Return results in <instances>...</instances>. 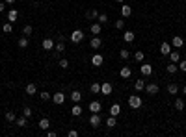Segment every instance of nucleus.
Masks as SVG:
<instances>
[{"instance_id":"1","label":"nucleus","mask_w":186,"mask_h":137,"mask_svg":"<svg viewBox=\"0 0 186 137\" xmlns=\"http://www.w3.org/2000/svg\"><path fill=\"white\" fill-rule=\"evenodd\" d=\"M142 104H143V102H142L140 94H130V97H128V106L132 107V109H140Z\"/></svg>"},{"instance_id":"2","label":"nucleus","mask_w":186,"mask_h":137,"mask_svg":"<svg viewBox=\"0 0 186 137\" xmlns=\"http://www.w3.org/2000/svg\"><path fill=\"white\" fill-rule=\"evenodd\" d=\"M69 39H71L73 43H80V41L84 39V32H82V30H74L71 35H69Z\"/></svg>"},{"instance_id":"3","label":"nucleus","mask_w":186,"mask_h":137,"mask_svg":"<svg viewBox=\"0 0 186 137\" xmlns=\"http://www.w3.org/2000/svg\"><path fill=\"white\" fill-rule=\"evenodd\" d=\"M89 46H91L93 50H99L101 46H102V39H101L99 35H93V37H91V41H89Z\"/></svg>"},{"instance_id":"4","label":"nucleus","mask_w":186,"mask_h":137,"mask_svg":"<svg viewBox=\"0 0 186 137\" xmlns=\"http://www.w3.org/2000/svg\"><path fill=\"white\" fill-rule=\"evenodd\" d=\"M52 102H54V104H58V106H61V104L65 102V94L61 93V91L54 93V94H52Z\"/></svg>"},{"instance_id":"5","label":"nucleus","mask_w":186,"mask_h":137,"mask_svg":"<svg viewBox=\"0 0 186 137\" xmlns=\"http://www.w3.org/2000/svg\"><path fill=\"white\" fill-rule=\"evenodd\" d=\"M101 122H102L101 115L99 113H91V117H89V124H91L93 128H97V126H101Z\"/></svg>"},{"instance_id":"6","label":"nucleus","mask_w":186,"mask_h":137,"mask_svg":"<svg viewBox=\"0 0 186 137\" xmlns=\"http://www.w3.org/2000/svg\"><path fill=\"white\" fill-rule=\"evenodd\" d=\"M102 63H104V58H102L101 54H93L91 56V65L93 67H101Z\"/></svg>"},{"instance_id":"7","label":"nucleus","mask_w":186,"mask_h":137,"mask_svg":"<svg viewBox=\"0 0 186 137\" xmlns=\"http://www.w3.org/2000/svg\"><path fill=\"white\" fill-rule=\"evenodd\" d=\"M88 109L91 113H99L101 111V102L99 100H91V102H89V106H88Z\"/></svg>"},{"instance_id":"8","label":"nucleus","mask_w":186,"mask_h":137,"mask_svg":"<svg viewBox=\"0 0 186 137\" xmlns=\"http://www.w3.org/2000/svg\"><path fill=\"white\" fill-rule=\"evenodd\" d=\"M145 91L151 94V97H155V94H158V91H160V89H158L156 84H145Z\"/></svg>"},{"instance_id":"9","label":"nucleus","mask_w":186,"mask_h":137,"mask_svg":"<svg viewBox=\"0 0 186 137\" xmlns=\"http://www.w3.org/2000/svg\"><path fill=\"white\" fill-rule=\"evenodd\" d=\"M119 76H121V78H130V76H132V68L127 67V65H123L121 71H119Z\"/></svg>"},{"instance_id":"10","label":"nucleus","mask_w":186,"mask_h":137,"mask_svg":"<svg viewBox=\"0 0 186 137\" xmlns=\"http://www.w3.org/2000/svg\"><path fill=\"white\" fill-rule=\"evenodd\" d=\"M182 45H184V39L181 35H175L171 39V46H175V48H182Z\"/></svg>"},{"instance_id":"11","label":"nucleus","mask_w":186,"mask_h":137,"mask_svg":"<svg viewBox=\"0 0 186 137\" xmlns=\"http://www.w3.org/2000/svg\"><path fill=\"white\" fill-rule=\"evenodd\" d=\"M89 32H91L93 35H99V33L102 32V24L101 22H93L91 26H89Z\"/></svg>"},{"instance_id":"12","label":"nucleus","mask_w":186,"mask_h":137,"mask_svg":"<svg viewBox=\"0 0 186 137\" xmlns=\"http://www.w3.org/2000/svg\"><path fill=\"white\" fill-rule=\"evenodd\" d=\"M41 46H43V50H52V48H54V41H52L50 37H47V39H43Z\"/></svg>"},{"instance_id":"13","label":"nucleus","mask_w":186,"mask_h":137,"mask_svg":"<svg viewBox=\"0 0 186 137\" xmlns=\"http://www.w3.org/2000/svg\"><path fill=\"white\" fill-rule=\"evenodd\" d=\"M112 84H108V81H104V84H101V93L102 94H112Z\"/></svg>"},{"instance_id":"14","label":"nucleus","mask_w":186,"mask_h":137,"mask_svg":"<svg viewBox=\"0 0 186 137\" xmlns=\"http://www.w3.org/2000/svg\"><path fill=\"white\" fill-rule=\"evenodd\" d=\"M169 52H171V45L168 43V41H164V43L160 45V54H162V56H168Z\"/></svg>"},{"instance_id":"15","label":"nucleus","mask_w":186,"mask_h":137,"mask_svg":"<svg viewBox=\"0 0 186 137\" xmlns=\"http://www.w3.org/2000/svg\"><path fill=\"white\" fill-rule=\"evenodd\" d=\"M19 19V11L17 9H9L8 11V22H17Z\"/></svg>"},{"instance_id":"16","label":"nucleus","mask_w":186,"mask_h":137,"mask_svg":"<svg viewBox=\"0 0 186 137\" xmlns=\"http://www.w3.org/2000/svg\"><path fill=\"white\" fill-rule=\"evenodd\" d=\"M130 15H132V8H130V6H125V4H123V6H121V17H123V19H127V17H130Z\"/></svg>"},{"instance_id":"17","label":"nucleus","mask_w":186,"mask_h":137,"mask_svg":"<svg viewBox=\"0 0 186 137\" xmlns=\"http://www.w3.org/2000/svg\"><path fill=\"white\" fill-rule=\"evenodd\" d=\"M82 111H84V109H82V106H80V104H74V106L71 107V115H73V117H80Z\"/></svg>"},{"instance_id":"18","label":"nucleus","mask_w":186,"mask_h":137,"mask_svg":"<svg viewBox=\"0 0 186 137\" xmlns=\"http://www.w3.org/2000/svg\"><path fill=\"white\" fill-rule=\"evenodd\" d=\"M119 113H121V106L119 104H112L110 106V115H112V117H117Z\"/></svg>"},{"instance_id":"19","label":"nucleus","mask_w":186,"mask_h":137,"mask_svg":"<svg viewBox=\"0 0 186 137\" xmlns=\"http://www.w3.org/2000/svg\"><path fill=\"white\" fill-rule=\"evenodd\" d=\"M134 89H136V93H140L145 89V80H136L134 81Z\"/></svg>"},{"instance_id":"20","label":"nucleus","mask_w":186,"mask_h":137,"mask_svg":"<svg viewBox=\"0 0 186 137\" xmlns=\"http://www.w3.org/2000/svg\"><path fill=\"white\" fill-rule=\"evenodd\" d=\"M169 59H171V63H179V61H181V54H179L177 50H171L169 52Z\"/></svg>"},{"instance_id":"21","label":"nucleus","mask_w":186,"mask_h":137,"mask_svg":"<svg viewBox=\"0 0 186 137\" xmlns=\"http://www.w3.org/2000/svg\"><path fill=\"white\" fill-rule=\"evenodd\" d=\"M140 71H142L143 76H149V74H153V65H142Z\"/></svg>"},{"instance_id":"22","label":"nucleus","mask_w":186,"mask_h":137,"mask_svg":"<svg viewBox=\"0 0 186 137\" xmlns=\"http://www.w3.org/2000/svg\"><path fill=\"white\" fill-rule=\"evenodd\" d=\"M71 100L74 102V104H80V100H82V93H80V91H73V93H71Z\"/></svg>"},{"instance_id":"23","label":"nucleus","mask_w":186,"mask_h":137,"mask_svg":"<svg viewBox=\"0 0 186 137\" xmlns=\"http://www.w3.org/2000/svg\"><path fill=\"white\" fill-rule=\"evenodd\" d=\"M15 124H17V126H20V128L28 126V117H24V115H23V117H19V119L15 120Z\"/></svg>"},{"instance_id":"24","label":"nucleus","mask_w":186,"mask_h":137,"mask_svg":"<svg viewBox=\"0 0 186 137\" xmlns=\"http://www.w3.org/2000/svg\"><path fill=\"white\" fill-rule=\"evenodd\" d=\"M134 37H136V35H134V32H130V30H127L125 33H123V39H125L127 43H132Z\"/></svg>"},{"instance_id":"25","label":"nucleus","mask_w":186,"mask_h":137,"mask_svg":"<svg viewBox=\"0 0 186 137\" xmlns=\"http://www.w3.org/2000/svg\"><path fill=\"white\" fill-rule=\"evenodd\" d=\"M86 17H88L89 20H91V19L95 20V19H97V17H99V11H97V9H95V8H93V9H89V11H86Z\"/></svg>"},{"instance_id":"26","label":"nucleus","mask_w":186,"mask_h":137,"mask_svg":"<svg viewBox=\"0 0 186 137\" xmlns=\"http://www.w3.org/2000/svg\"><path fill=\"white\" fill-rule=\"evenodd\" d=\"M166 71H168V74H175V72L179 71V65H177V63H169V65L166 67Z\"/></svg>"},{"instance_id":"27","label":"nucleus","mask_w":186,"mask_h":137,"mask_svg":"<svg viewBox=\"0 0 186 137\" xmlns=\"http://www.w3.org/2000/svg\"><path fill=\"white\" fill-rule=\"evenodd\" d=\"M134 59L138 61V63H142V61L145 59V54H143L142 50H136V52H134Z\"/></svg>"},{"instance_id":"28","label":"nucleus","mask_w":186,"mask_h":137,"mask_svg":"<svg viewBox=\"0 0 186 137\" xmlns=\"http://www.w3.org/2000/svg\"><path fill=\"white\" fill-rule=\"evenodd\" d=\"M36 93H37L36 84H28V85H26V94H36Z\"/></svg>"},{"instance_id":"29","label":"nucleus","mask_w":186,"mask_h":137,"mask_svg":"<svg viewBox=\"0 0 186 137\" xmlns=\"http://www.w3.org/2000/svg\"><path fill=\"white\" fill-rule=\"evenodd\" d=\"M173 106H175V109H177V111H182V109H184V100H182V98H177Z\"/></svg>"},{"instance_id":"30","label":"nucleus","mask_w":186,"mask_h":137,"mask_svg":"<svg viewBox=\"0 0 186 137\" xmlns=\"http://www.w3.org/2000/svg\"><path fill=\"white\" fill-rule=\"evenodd\" d=\"M37 126H39L41 130H49V126H50V122H49V119H41Z\"/></svg>"},{"instance_id":"31","label":"nucleus","mask_w":186,"mask_h":137,"mask_svg":"<svg viewBox=\"0 0 186 137\" xmlns=\"http://www.w3.org/2000/svg\"><path fill=\"white\" fill-rule=\"evenodd\" d=\"M168 93H169V94H177V93H179V85H177V84H169V85H168Z\"/></svg>"},{"instance_id":"32","label":"nucleus","mask_w":186,"mask_h":137,"mask_svg":"<svg viewBox=\"0 0 186 137\" xmlns=\"http://www.w3.org/2000/svg\"><path fill=\"white\" fill-rule=\"evenodd\" d=\"M54 50H56V52H65V45H63V41H60V43H56V45H54Z\"/></svg>"},{"instance_id":"33","label":"nucleus","mask_w":186,"mask_h":137,"mask_svg":"<svg viewBox=\"0 0 186 137\" xmlns=\"http://www.w3.org/2000/svg\"><path fill=\"white\" fill-rule=\"evenodd\" d=\"M115 124H117V120H115V117H112V115H110V117L106 119V126H108V128H114Z\"/></svg>"},{"instance_id":"34","label":"nucleus","mask_w":186,"mask_h":137,"mask_svg":"<svg viewBox=\"0 0 186 137\" xmlns=\"http://www.w3.org/2000/svg\"><path fill=\"white\" fill-rule=\"evenodd\" d=\"M32 33H34V28H32L30 24H26L24 28H23V35H26V37H28V35H32Z\"/></svg>"},{"instance_id":"35","label":"nucleus","mask_w":186,"mask_h":137,"mask_svg":"<svg viewBox=\"0 0 186 137\" xmlns=\"http://www.w3.org/2000/svg\"><path fill=\"white\" fill-rule=\"evenodd\" d=\"M6 120H8V122H15L17 120L15 113H13V111H6Z\"/></svg>"},{"instance_id":"36","label":"nucleus","mask_w":186,"mask_h":137,"mask_svg":"<svg viewBox=\"0 0 186 137\" xmlns=\"http://www.w3.org/2000/svg\"><path fill=\"white\" fill-rule=\"evenodd\" d=\"M26 46H28V37H20L19 39V48H26Z\"/></svg>"},{"instance_id":"37","label":"nucleus","mask_w":186,"mask_h":137,"mask_svg":"<svg viewBox=\"0 0 186 137\" xmlns=\"http://www.w3.org/2000/svg\"><path fill=\"white\" fill-rule=\"evenodd\" d=\"M97 20H99V22H101V24H106V22H108V15H106V13H99V17H97Z\"/></svg>"},{"instance_id":"38","label":"nucleus","mask_w":186,"mask_h":137,"mask_svg":"<svg viewBox=\"0 0 186 137\" xmlns=\"http://www.w3.org/2000/svg\"><path fill=\"white\" fill-rule=\"evenodd\" d=\"M2 30H4V33H11V30H13V22H6V24L2 26Z\"/></svg>"},{"instance_id":"39","label":"nucleus","mask_w":186,"mask_h":137,"mask_svg":"<svg viewBox=\"0 0 186 137\" xmlns=\"http://www.w3.org/2000/svg\"><path fill=\"white\" fill-rule=\"evenodd\" d=\"M39 98H41V100H43V102H47V100H49V98H52V94H49V93H47V91H41V93H39Z\"/></svg>"},{"instance_id":"40","label":"nucleus","mask_w":186,"mask_h":137,"mask_svg":"<svg viewBox=\"0 0 186 137\" xmlns=\"http://www.w3.org/2000/svg\"><path fill=\"white\" fill-rule=\"evenodd\" d=\"M119 58H121V59H128V58H130V52H128V50H125V48L119 50Z\"/></svg>"},{"instance_id":"41","label":"nucleus","mask_w":186,"mask_h":137,"mask_svg":"<svg viewBox=\"0 0 186 137\" xmlns=\"http://www.w3.org/2000/svg\"><path fill=\"white\" fill-rule=\"evenodd\" d=\"M89 89H91V93L97 94V93H101V84H91V87H89Z\"/></svg>"},{"instance_id":"42","label":"nucleus","mask_w":186,"mask_h":137,"mask_svg":"<svg viewBox=\"0 0 186 137\" xmlns=\"http://www.w3.org/2000/svg\"><path fill=\"white\" fill-rule=\"evenodd\" d=\"M23 115H24V117H32V107L24 106V107H23Z\"/></svg>"},{"instance_id":"43","label":"nucleus","mask_w":186,"mask_h":137,"mask_svg":"<svg viewBox=\"0 0 186 137\" xmlns=\"http://www.w3.org/2000/svg\"><path fill=\"white\" fill-rule=\"evenodd\" d=\"M123 26H125V20H123V17L119 20H115V28L117 30H123Z\"/></svg>"},{"instance_id":"44","label":"nucleus","mask_w":186,"mask_h":137,"mask_svg":"<svg viewBox=\"0 0 186 137\" xmlns=\"http://www.w3.org/2000/svg\"><path fill=\"white\" fill-rule=\"evenodd\" d=\"M179 71H182V72H186V59H182V61H179Z\"/></svg>"},{"instance_id":"45","label":"nucleus","mask_w":186,"mask_h":137,"mask_svg":"<svg viewBox=\"0 0 186 137\" xmlns=\"http://www.w3.org/2000/svg\"><path fill=\"white\" fill-rule=\"evenodd\" d=\"M60 67H61V68H67V67H69V61H67L65 58H63V59H60Z\"/></svg>"},{"instance_id":"46","label":"nucleus","mask_w":186,"mask_h":137,"mask_svg":"<svg viewBox=\"0 0 186 137\" xmlns=\"http://www.w3.org/2000/svg\"><path fill=\"white\" fill-rule=\"evenodd\" d=\"M67 135H69V137H77V135H78V132H77V130H71V132H69Z\"/></svg>"},{"instance_id":"47","label":"nucleus","mask_w":186,"mask_h":137,"mask_svg":"<svg viewBox=\"0 0 186 137\" xmlns=\"http://www.w3.org/2000/svg\"><path fill=\"white\" fill-rule=\"evenodd\" d=\"M4 8H6V2H4V0H2V2H0V13H2V11H4Z\"/></svg>"},{"instance_id":"48","label":"nucleus","mask_w":186,"mask_h":137,"mask_svg":"<svg viewBox=\"0 0 186 137\" xmlns=\"http://www.w3.org/2000/svg\"><path fill=\"white\" fill-rule=\"evenodd\" d=\"M6 4H15V0H4Z\"/></svg>"},{"instance_id":"49","label":"nucleus","mask_w":186,"mask_h":137,"mask_svg":"<svg viewBox=\"0 0 186 137\" xmlns=\"http://www.w3.org/2000/svg\"><path fill=\"white\" fill-rule=\"evenodd\" d=\"M182 94H186V85H184V87H182Z\"/></svg>"},{"instance_id":"50","label":"nucleus","mask_w":186,"mask_h":137,"mask_svg":"<svg viewBox=\"0 0 186 137\" xmlns=\"http://www.w3.org/2000/svg\"><path fill=\"white\" fill-rule=\"evenodd\" d=\"M115 2H119V4H123V0H115Z\"/></svg>"},{"instance_id":"51","label":"nucleus","mask_w":186,"mask_h":137,"mask_svg":"<svg viewBox=\"0 0 186 137\" xmlns=\"http://www.w3.org/2000/svg\"><path fill=\"white\" fill-rule=\"evenodd\" d=\"M182 2H186V0H182Z\"/></svg>"},{"instance_id":"52","label":"nucleus","mask_w":186,"mask_h":137,"mask_svg":"<svg viewBox=\"0 0 186 137\" xmlns=\"http://www.w3.org/2000/svg\"><path fill=\"white\" fill-rule=\"evenodd\" d=\"M0 2H2V0H0Z\"/></svg>"}]
</instances>
